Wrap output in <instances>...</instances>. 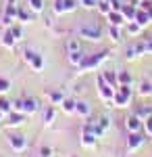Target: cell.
<instances>
[{
  "instance_id": "cell-1",
  "label": "cell",
  "mask_w": 152,
  "mask_h": 157,
  "mask_svg": "<svg viewBox=\"0 0 152 157\" xmlns=\"http://www.w3.org/2000/svg\"><path fill=\"white\" fill-rule=\"evenodd\" d=\"M108 57H110V52H108V50L96 52V55H88V57H83V59H81V63L77 65V69H79V73L94 71L98 65H102L104 61H108Z\"/></svg>"
},
{
  "instance_id": "cell-2",
  "label": "cell",
  "mask_w": 152,
  "mask_h": 157,
  "mask_svg": "<svg viewBox=\"0 0 152 157\" xmlns=\"http://www.w3.org/2000/svg\"><path fill=\"white\" fill-rule=\"evenodd\" d=\"M79 38L83 40H90V42H100L102 40V29L94 23H88V25H81L79 27Z\"/></svg>"
},
{
  "instance_id": "cell-3",
  "label": "cell",
  "mask_w": 152,
  "mask_h": 157,
  "mask_svg": "<svg viewBox=\"0 0 152 157\" xmlns=\"http://www.w3.org/2000/svg\"><path fill=\"white\" fill-rule=\"evenodd\" d=\"M129 103H131V86H119L115 90L113 107H127Z\"/></svg>"
},
{
  "instance_id": "cell-4",
  "label": "cell",
  "mask_w": 152,
  "mask_h": 157,
  "mask_svg": "<svg viewBox=\"0 0 152 157\" xmlns=\"http://www.w3.org/2000/svg\"><path fill=\"white\" fill-rule=\"evenodd\" d=\"M98 94H100V98H102V101H106V103H108V105L113 107V98H115V88L106 84V80L102 78V73L98 75Z\"/></svg>"
},
{
  "instance_id": "cell-5",
  "label": "cell",
  "mask_w": 152,
  "mask_h": 157,
  "mask_svg": "<svg viewBox=\"0 0 152 157\" xmlns=\"http://www.w3.org/2000/svg\"><path fill=\"white\" fill-rule=\"evenodd\" d=\"M25 63H27L34 71H42V69H44V59H42L38 52H34V50H25Z\"/></svg>"
},
{
  "instance_id": "cell-6",
  "label": "cell",
  "mask_w": 152,
  "mask_h": 157,
  "mask_svg": "<svg viewBox=\"0 0 152 157\" xmlns=\"http://www.w3.org/2000/svg\"><path fill=\"white\" fill-rule=\"evenodd\" d=\"M77 9L75 0H56L54 2V13L56 15H65V13H73Z\"/></svg>"
},
{
  "instance_id": "cell-7",
  "label": "cell",
  "mask_w": 152,
  "mask_h": 157,
  "mask_svg": "<svg viewBox=\"0 0 152 157\" xmlns=\"http://www.w3.org/2000/svg\"><path fill=\"white\" fill-rule=\"evenodd\" d=\"M9 145H11L13 151L21 153V151L27 149V140H25V136H21V134H13V136H9Z\"/></svg>"
},
{
  "instance_id": "cell-8",
  "label": "cell",
  "mask_w": 152,
  "mask_h": 157,
  "mask_svg": "<svg viewBox=\"0 0 152 157\" xmlns=\"http://www.w3.org/2000/svg\"><path fill=\"white\" fill-rule=\"evenodd\" d=\"M125 128H127V132H142L144 130V121L138 115H129L125 120Z\"/></svg>"
},
{
  "instance_id": "cell-9",
  "label": "cell",
  "mask_w": 152,
  "mask_h": 157,
  "mask_svg": "<svg viewBox=\"0 0 152 157\" xmlns=\"http://www.w3.org/2000/svg\"><path fill=\"white\" fill-rule=\"evenodd\" d=\"M142 145H144L142 132H129V138H127V149L129 151H138Z\"/></svg>"
},
{
  "instance_id": "cell-10",
  "label": "cell",
  "mask_w": 152,
  "mask_h": 157,
  "mask_svg": "<svg viewBox=\"0 0 152 157\" xmlns=\"http://www.w3.org/2000/svg\"><path fill=\"white\" fill-rule=\"evenodd\" d=\"M35 111H40V103L38 98H23V107H21V113L25 115H31Z\"/></svg>"
},
{
  "instance_id": "cell-11",
  "label": "cell",
  "mask_w": 152,
  "mask_h": 157,
  "mask_svg": "<svg viewBox=\"0 0 152 157\" xmlns=\"http://www.w3.org/2000/svg\"><path fill=\"white\" fill-rule=\"evenodd\" d=\"M142 55H146L144 42H142V44H136V46H127V48H125V57H127L129 61H131V59H138V57H142Z\"/></svg>"
},
{
  "instance_id": "cell-12",
  "label": "cell",
  "mask_w": 152,
  "mask_h": 157,
  "mask_svg": "<svg viewBox=\"0 0 152 157\" xmlns=\"http://www.w3.org/2000/svg\"><path fill=\"white\" fill-rule=\"evenodd\" d=\"M2 46L4 48H9V50H13L15 48V44H17V40H15V36H13V32H11V27H6V32L2 34Z\"/></svg>"
},
{
  "instance_id": "cell-13",
  "label": "cell",
  "mask_w": 152,
  "mask_h": 157,
  "mask_svg": "<svg viewBox=\"0 0 152 157\" xmlns=\"http://www.w3.org/2000/svg\"><path fill=\"white\" fill-rule=\"evenodd\" d=\"M106 19H108V25H121L125 23V17H123V13L121 11H110L108 15H106Z\"/></svg>"
},
{
  "instance_id": "cell-14",
  "label": "cell",
  "mask_w": 152,
  "mask_h": 157,
  "mask_svg": "<svg viewBox=\"0 0 152 157\" xmlns=\"http://www.w3.org/2000/svg\"><path fill=\"white\" fill-rule=\"evenodd\" d=\"M75 113H77V115H81V117H90L92 107H90L85 101H75Z\"/></svg>"
},
{
  "instance_id": "cell-15",
  "label": "cell",
  "mask_w": 152,
  "mask_h": 157,
  "mask_svg": "<svg viewBox=\"0 0 152 157\" xmlns=\"http://www.w3.org/2000/svg\"><path fill=\"white\" fill-rule=\"evenodd\" d=\"M6 126H21L25 120V113H19V111H11L9 115H6Z\"/></svg>"
},
{
  "instance_id": "cell-16",
  "label": "cell",
  "mask_w": 152,
  "mask_h": 157,
  "mask_svg": "<svg viewBox=\"0 0 152 157\" xmlns=\"http://www.w3.org/2000/svg\"><path fill=\"white\" fill-rule=\"evenodd\" d=\"M102 78L106 80V84L113 86L115 90L121 86V84H119V71H104V73H102Z\"/></svg>"
},
{
  "instance_id": "cell-17",
  "label": "cell",
  "mask_w": 152,
  "mask_h": 157,
  "mask_svg": "<svg viewBox=\"0 0 152 157\" xmlns=\"http://www.w3.org/2000/svg\"><path fill=\"white\" fill-rule=\"evenodd\" d=\"M96 143H98V138H96L94 134L81 132V147H85V149H94V147H96Z\"/></svg>"
},
{
  "instance_id": "cell-18",
  "label": "cell",
  "mask_w": 152,
  "mask_h": 157,
  "mask_svg": "<svg viewBox=\"0 0 152 157\" xmlns=\"http://www.w3.org/2000/svg\"><path fill=\"white\" fill-rule=\"evenodd\" d=\"M123 17H125V21H133L136 19V15H138V6H131V4H123Z\"/></svg>"
},
{
  "instance_id": "cell-19",
  "label": "cell",
  "mask_w": 152,
  "mask_h": 157,
  "mask_svg": "<svg viewBox=\"0 0 152 157\" xmlns=\"http://www.w3.org/2000/svg\"><path fill=\"white\" fill-rule=\"evenodd\" d=\"M46 94H48V98H50V105H60V103L65 101V94H63L60 90H48Z\"/></svg>"
},
{
  "instance_id": "cell-20",
  "label": "cell",
  "mask_w": 152,
  "mask_h": 157,
  "mask_svg": "<svg viewBox=\"0 0 152 157\" xmlns=\"http://www.w3.org/2000/svg\"><path fill=\"white\" fill-rule=\"evenodd\" d=\"M133 21H138V23L142 25V27H146V25H150V17H148V11H142L140 6H138V15H136V19Z\"/></svg>"
},
{
  "instance_id": "cell-21",
  "label": "cell",
  "mask_w": 152,
  "mask_h": 157,
  "mask_svg": "<svg viewBox=\"0 0 152 157\" xmlns=\"http://www.w3.org/2000/svg\"><path fill=\"white\" fill-rule=\"evenodd\" d=\"M60 109H63L67 115H73V113H75V101H73V98H67V97H65V101L60 103Z\"/></svg>"
},
{
  "instance_id": "cell-22",
  "label": "cell",
  "mask_w": 152,
  "mask_h": 157,
  "mask_svg": "<svg viewBox=\"0 0 152 157\" xmlns=\"http://www.w3.org/2000/svg\"><path fill=\"white\" fill-rule=\"evenodd\" d=\"M54 117H56V111H54V107H52V105H48V107L44 109V124H46V126H50V124L54 121Z\"/></svg>"
},
{
  "instance_id": "cell-23",
  "label": "cell",
  "mask_w": 152,
  "mask_h": 157,
  "mask_svg": "<svg viewBox=\"0 0 152 157\" xmlns=\"http://www.w3.org/2000/svg\"><path fill=\"white\" fill-rule=\"evenodd\" d=\"M119 84L121 86H131L133 84V78L129 71H119Z\"/></svg>"
},
{
  "instance_id": "cell-24",
  "label": "cell",
  "mask_w": 152,
  "mask_h": 157,
  "mask_svg": "<svg viewBox=\"0 0 152 157\" xmlns=\"http://www.w3.org/2000/svg\"><path fill=\"white\" fill-rule=\"evenodd\" d=\"M127 34H129V36H140V34H142V25L138 23V21H129Z\"/></svg>"
},
{
  "instance_id": "cell-25",
  "label": "cell",
  "mask_w": 152,
  "mask_h": 157,
  "mask_svg": "<svg viewBox=\"0 0 152 157\" xmlns=\"http://www.w3.org/2000/svg\"><path fill=\"white\" fill-rule=\"evenodd\" d=\"M17 21H21V23H31V21H34V13L29 15L27 11H23V9H19V15H17Z\"/></svg>"
},
{
  "instance_id": "cell-26",
  "label": "cell",
  "mask_w": 152,
  "mask_h": 157,
  "mask_svg": "<svg viewBox=\"0 0 152 157\" xmlns=\"http://www.w3.org/2000/svg\"><path fill=\"white\" fill-rule=\"evenodd\" d=\"M67 50H69V52H77V50H81V42H79V38H71L69 42H67Z\"/></svg>"
},
{
  "instance_id": "cell-27",
  "label": "cell",
  "mask_w": 152,
  "mask_h": 157,
  "mask_svg": "<svg viewBox=\"0 0 152 157\" xmlns=\"http://www.w3.org/2000/svg\"><path fill=\"white\" fill-rule=\"evenodd\" d=\"M29 11L31 13H42L44 11V0H29Z\"/></svg>"
},
{
  "instance_id": "cell-28",
  "label": "cell",
  "mask_w": 152,
  "mask_h": 157,
  "mask_svg": "<svg viewBox=\"0 0 152 157\" xmlns=\"http://www.w3.org/2000/svg\"><path fill=\"white\" fill-rule=\"evenodd\" d=\"M108 36L113 38L115 42H121V29H119V25H108Z\"/></svg>"
},
{
  "instance_id": "cell-29",
  "label": "cell",
  "mask_w": 152,
  "mask_h": 157,
  "mask_svg": "<svg viewBox=\"0 0 152 157\" xmlns=\"http://www.w3.org/2000/svg\"><path fill=\"white\" fill-rule=\"evenodd\" d=\"M81 59H83L81 50H77V52H69V63L73 65V67H77V65L81 63Z\"/></svg>"
},
{
  "instance_id": "cell-30",
  "label": "cell",
  "mask_w": 152,
  "mask_h": 157,
  "mask_svg": "<svg viewBox=\"0 0 152 157\" xmlns=\"http://www.w3.org/2000/svg\"><path fill=\"white\" fill-rule=\"evenodd\" d=\"M4 15L17 21V15H19V6H17V4H6V11H4Z\"/></svg>"
},
{
  "instance_id": "cell-31",
  "label": "cell",
  "mask_w": 152,
  "mask_h": 157,
  "mask_svg": "<svg viewBox=\"0 0 152 157\" xmlns=\"http://www.w3.org/2000/svg\"><path fill=\"white\" fill-rule=\"evenodd\" d=\"M0 111H2L4 115H9V113L13 111V103L6 101V98H0Z\"/></svg>"
},
{
  "instance_id": "cell-32",
  "label": "cell",
  "mask_w": 152,
  "mask_h": 157,
  "mask_svg": "<svg viewBox=\"0 0 152 157\" xmlns=\"http://www.w3.org/2000/svg\"><path fill=\"white\" fill-rule=\"evenodd\" d=\"M98 11L102 13V15H108V13L113 11V6H110V2H108V0H100V4H98Z\"/></svg>"
},
{
  "instance_id": "cell-33",
  "label": "cell",
  "mask_w": 152,
  "mask_h": 157,
  "mask_svg": "<svg viewBox=\"0 0 152 157\" xmlns=\"http://www.w3.org/2000/svg\"><path fill=\"white\" fill-rule=\"evenodd\" d=\"M140 94H142V97L152 94V82H142V84H140Z\"/></svg>"
},
{
  "instance_id": "cell-34",
  "label": "cell",
  "mask_w": 152,
  "mask_h": 157,
  "mask_svg": "<svg viewBox=\"0 0 152 157\" xmlns=\"http://www.w3.org/2000/svg\"><path fill=\"white\" fill-rule=\"evenodd\" d=\"M133 115H138V117H140V120L144 121L146 117H148V115H150V109H148V107H138V109H136V113H133Z\"/></svg>"
},
{
  "instance_id": "cell-35",
  "label": "cell",
  "mask_w": 152,
  "mask_h": 157,
  "mask_svg": "<svg viewBox=\"0 0 152 157\" xmlns=\"http://www.w3.org/2000/svg\"><path fill=\"white\" fill-rule=\"evenodd\" d=\"M79 4H81L83 9H98L100 0H79Z\"/></svg>"
},
{
  "instance_id": "cell-36",
  "label": "cell",
  "mask_w": 152,
  "mask_h": 157,
  "mask_svg": "<svg viewBox=\"0 0 152 157\" xmlns=\"http://www.w3.org/2000/svg\"><path fill=\"white\" fill-rule=\"evenodd\" d=\"M11 90V82L6 80V78H0V94H4V92H9Z\"/></svg>"
},
{
  "instance_id": "cell-37",
  "label": "cell",
  "mask_w": 152,
  "mask_h": 157,
  "mask_svg": "<svg viewBox=\"0 0 152 157\" xmlns=\"http://www.w3.org/2000/svg\"><path fill=\"white\" fill-rule=\"evenodd\" d=\"M144 132L148 134V136H152V115H148L144 120Z\"/></svg>"
},
{
  "instance_id": "cell-38",
  "label": "cell",
  "mask_w": 152,
  "mask_h": 157,
  "mask_svg": "<svg viewBox=\"0 0 152 157\" xmlns=\"http://www.w3.org/2000/svg\"><path fill=\"white\" fill-rule=\"evenodd\" d=\"M11 32H13V36H15V40H21V36H23V29H21L19 25H11Z\"/></svg>"
},
{
  "instance_id": "cell-39",
  "label": "cell",
  "mask_w": 152,
  "mask_h": 157,
  "mask_svg": "<svg viewBox=\"0 0 152 157\" xmlns=\"http://www.w3.org/2000/svg\"><path fill=\"white\" fill-rule=\"evenodd\" d=\"M40 155L42 157H52V147H42V149H40Z\"/></svg>"
},
{
  "instance_id": "cell-40",
  "label": "cell",
  "mask_w": 152,
  "mask_h": 157,
  "mask_svg": "<svg viewBox=\"0 0 152 157\" xmlns=\"http://www.w3.org/2000/svg\"><path fill=\"white\" fill-rule=\"evenodd\" d=\"M100 126H102V130H108V128H110V120H108V117H102V120H100Z\"/></svg>"
},
{
  "instance_id": "cell-41",
  "label": "cell",
  "mask_w": 152,
  "mask_h": 157,
  "mask_svg": "<svg viewBox=\"0 0 152 157\" xmlns=\"http://www.w3.org/2000/svg\"><path fill=\"white\" fill-rule=\"evenodd\" d=\"M144 48H146V52H150V55H152V38L144 42Z\"/></svg>"
},
{
  "instance_id": "cell-42",
  "label": "cell",
  "mask_w": 152,
  "mask_h": 157,
  "mask_svg": "<svg viewBox=\"0 0 152 157\" xmlns=\"http://www.w3.org/2000/svg\"><path fill=\"white\" fill-rule=\"evenodd\" d=\"M148 17H150V21H152V6L148 9Z\"/></svg>"
},
{
  "instance_id": "cell-43",
  "label": "cell",
  "mask_w": 152,
  "mask_h": 157,
  "mask_svg": "<svg viewBox=\"0 0 152 157\" xmlns=\"http://www.w3.org/2000/svg\"><path fill=\"white\" fill-rule=\"evenodd\" d=\"M4 117H6V115H4V113L0 111V121H4Z\"/></svg>"
},
{
  "instance_id": "cell-44",
  "label": "cell",
  "mask_w": 152,
  "mask_h": 157,
  "mask_svg": "<svg viewBox=\"0 0 152 157\" xmlns=\"http://www.w3.org/2000/svg\"><path fill=\"white\" fill-rule=\"evenodd\" d=\"M15 2H17V0H9V2H6V4H15Z\"/></svg>"
},
{
  "instance_id": "cell-45",
  "label": "cell",
  "mask_w": 152,
  "mask_h": 157,
  "mask_svg": "<svg viewBox=\"0 0 152 157\" xmlns=\"http://www.w3.org/2000/svg\"><path fill=\"white\" fill-rule=\"evenodd\" d=\"M150 115H152V107H150Z\"/></svg>"
},
{
  "instance_id": "cell-46",
  "label": "cell",
  "mask_w": 152,
  "mask_h": 157,
  "mask_svg": "<svg viewBox=\"0 0 152 157\" xmlns=\"http://www.w3.org/2000/svg\"><path fill=\"white\" fill-rule=\"evenodd\" d=\"M108 2H113V0H108Z\"/></svg>"
},
{
  "instance_id": "cell-47",
  "label": "cell",
  "mask_w": 152,
  "mask_h": 157,
  "mask_svg": "<svg viewBox=\"0 0 152 157\" xmlns=\"http://www.w3.org/2000/svg\"><path fill=\"white\" fill-rule=\"evenodd\" d=\"M77 2H79V0H77Z\"/></svg>"
},
{
  "instance_id": "cell-48",
  "label": "cell",
  "mask_w": 152,
  "mask_h": 157,
  "mask_svg": "<svg viewBox=\"0 0 152 157\" xmlns=\"http://www.w3.org/2000/svg\"><path fill=\"white\" fill-rule=\"evenodd\" d=\"M40 157H42V155H40Z\"/></svg>"
}]
</instances>
